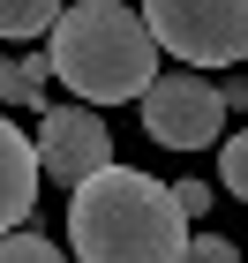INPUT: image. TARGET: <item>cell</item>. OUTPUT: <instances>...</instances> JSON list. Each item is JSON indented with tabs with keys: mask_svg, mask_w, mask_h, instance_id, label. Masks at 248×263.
Listing matches in <instances>:
<instances>
[{
	"mask_svg": "<svg viewBox=\"0 0 248 263\" xmlns=\"http://www.w3.org/2000/svg\"><path fill=\"white\" fill-rule=\"evenodd\" d=\"M181 263H188V256H181Z\"/></svg>",
	"mask_w": 248,
	"mask_h": 263,
	"instance_id": "cell-14",
	"label": "cell"
},
{
	"mask_svg": "<svg viewBox=\"0 0 248 263\" xmlns=\"http://www.w3.org/2000/svg\"><path fill=\"white\" fill-rule=\"evenodd\" d=\"M218 181H226V196H241V203H248V128L218 143Z\"/></svg>",
	"mask_w": 248,
	"mask_h": 263,
	"instance_id": "cell-9",
	"label": "cell"
},
{
	"mask_svg": "<svg viewBox=\"0 0 248 263\" xmlns=\"http://www.w3.org/2000/svg\"><path fill=\"white\" fill-rule=\"evenodd\" d=\"M173 203H181V218H203V211H211V181H181Z\"/></svg>",
	"mask_w": 248,
	"mask_h": 263,
	"instance_id": "cell-12",
	"label": "cell"
},
{
	"mask_svg": "<svg viewBox=\"0 0 248 263\" xmlns=\"http://www.w3.org/2000/svg\"><path fill=\"white\" fill-rule=\"evenodd\" d=\"M61 23V0H0V38H45Z\"/></svg>",
	"mask_w": 248,
	"mask_h": 263,
	"instance_id": "cell-8",
	"label": "cell"
},
{
	"mask_svg": "<svg viewBox=\"0 0 248 263\" xmlns=\"http://www.w3.org/2000/svg\"><path fill=\"white\" fill-rule=\"evenodd\" d=\"M143 136L165 151H211L226 143V105H218V83L196 76V68H165L143 98Z\"/></svg>",
	"mask_w": 248,
	"mask_h": 263,
	"instance_id": "cell-4",
	"label": "cell"
},
{
	"mask_svg": "<svg viewBox=\"0 0 248 263\" xmlns=\"http://www.w3.org/2000/svg\"><path fill=\"white\" fill-rule=\"evenodd\" d=\"M45 68L98 113V105L143 98L158 83V45H150L136 8H121V0H75L45 30Z\"/></svg>",
	"mask_w": 248,
	"mask_h": 263,
	"instance_id": "cell-2",
	"label": "cell"
},
{
	"mask_svg": "<svg viewBox=\"0 0 248 263\" xmlns=\"http://www.w3.org/2000/svg\"><path fill=\"white\" fill-rule=\"evenodd\" d=\"M68 248L75 263H181L188 218L165 181L136 165H105L68 196Z\"/></svg>",
	"mask_w": 248,
	"mask_h": 263,
	"instance_id": "cell-1",
	"label": "cell"
},
{
	"mask_svg": "<svg viewBox=\"0 0 248 263\" xmlns=\"http://www.w3.org/2000/svg\"><path fill=\"white\" fill-rule=\"evenodd\" d=\"M158 53L181 68H241L248 61V0H143L136 8Z\"/></svg>",
	"mask_w": 248,
	"mask_h": 263,
	"instance_id": "cell-3",
	"label": "cell"
},
{
	"mask_svg": "<svg viewBox=\"0 0 248 263\" xmlns=\"http://www.w3.org/2000/svg\"><path fill=\"white\" fill-rule=\"evenodd\" d=\"M30 151H38V181H61V188H83L90 173L113 165V136L90 105H45Z\"/></svg>",
	"mask_w": 248,
	"mask_h": 263,
	"instance_id": "cell-5",
	"label": "cell"
},
{
	"mask_svg": "<svg viewBox=\"0 0 248 263\" xmlns=\"http://www.w3.org/2000/svg\"><path fill=\"white\" fill-rule=\"evenodd\" d=\"M38 211V151L8 113H0V233H23V218Z\"/></svg>",
	"mask_w": 248,
	"mask_h": 263,
	"instance_id": "cell-6",
	"label": "cell"
},
{
	"mask_svg": "<svg viewBox=\"0 0 248 263\" xmlns=\"http://www.w3.org/2000/svg\"><path fill=\"white\" fill-rule=\"evenodd\" d=\"M218 105H226V113H248V76H226V83H218Z\"/></svg>",
	"mask_w": 248,
	"mask_h": 263,
	"instance_id": "cell-13",
	"label": "cell"
},
{
	"mask_svg": "<svg viewBox=\"0 0 248 263\" xmlns=\"http://www.w3.org/2000/svg\"><path fill=\"white\" fill-rule=\"evenodd\" d=\"M188 263H241V248H233L226 233H196V241H188Z\"/></svg>",
	"mask_w": 248,
	"mask_h": 263,
	"instance_id": "cell-11",
	"label": "cell"
},
{
	"mask_svg": "<svg viewBox=\"0 0 248 263\" xmlns=\"http://www.w3.org/2000/svg\"><path fill=\"white\" fill-rule=\"evenodd\" d=\"M45 53H23V61H0V105H30L45 113Z\"/></svg>",
	"mask_w": 248,
	"mask_h": 263,
	"instance_id": "cell-7",
	"label": "cell"
},
{
	"mask_svg": "<svg viewBox=\"0 0 248 263\" xmlns=\"http://www.w3.org/2000/svg\"><path fill=\"white\" fill-rule=\"evenodd\" d=\"M0 263H68L45 233H0Z\"/></svg>",
	"mask_w": 248,
	"mask_h": 263,
	"instance_id": "cell-10",
	"label": "cell"
}]
</instances>
